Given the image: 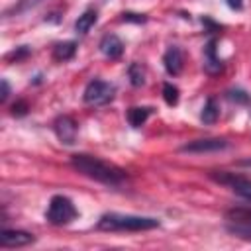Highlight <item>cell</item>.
<instances>
[{
  "instance_id": "52a82bcc",
  "label": "cell",
  "mask_w": 251,
  "mask_h": 251,
  "mask_svg": "<svg viewBox=\"0 0 251 251\" xmlns=\"http://www.w3.org/2000/svg\"><path fill=\"white\" fill-rule=\"evenodd\" d=\"M229 147V141L224 137H202V139H194L188 141L180 147L182 153H194V155H202V153H218Z\"/></svg>"
},
{
  "instance_id": "9a60e30c",
  "label": "cell",
  "mask_w": 251,
  "mask_h": 251,
  "mask_svg": "<svg viewBox=\"0 0 251 251\" xmlns=\"http://www.w3.org/2000/svg\"><path fill=\"white\" fill-rule=\"evenodd\" d=\"M151 114H153L151 106H131L127 110V122L131 127H141Z\"/></svg>"
},
{
  "instance_id": "e0dca14e",
  "label": "cell",
  "mask_w": 251,
  "mask_h": 251,
  "mask_svg": "<svg viewBox=\"0 0 251 251\" xmlns=\"http://www.w3.org/2000/svg\"><path fill=\"white\" fill-rule=\"evenodd\" d=\"M127 76L131 86H143L145 84V69L141 63H129L127 67Z\"/></svg>"
},
{
  "instance_id": "4fadbf2b",
  "label": "cell",
  "mask_w": 251,
  "mask_h": 251,
  "mask_svg": "<svg viewBox=\"0 0 251 251\" xmlns=\"http://www.w3.org/2000/svg\"><path fill=\"white\" fill-rule=\"evenodd\" d=\"M98 22V12L96 10H84L78 18H76V22H75V31L78 33V35H84V33H88L92 27H94V24Z\"/></svg>"
},
{
  "instance_id": "6da1fadb",
  "label": "cell",
  "mask_w": 251,
  "mask_h": 251,
  "mask_svg": "<svg viewBox=\"0 0 251 251\" xmlns=\"http://www.w3.org/2000/svg\"><path fill=\"white\" fill-rule=\"evenodd\" d=\"M71 167L76 173L84 175L86 178L96 180L104 186H112V188H118L127 180V173L124 169H120L112 163H106L100 157H94V155H88V153L71 155Z\"/></svg>"
},
{
  "instance_id": "8fae6325",
  "label": "cell",
  "mask_w": 251,
  "mask_h": 251,
  "mask_svg": "<svg viewBox=\"0 0 251 251\" xmlns=\"http://www.w3.org/2000/svg\"><path fill=\"white\" fill-rule=\"evenodd\" d=\"M163 65H165L167 75H171V76L180 75V71H182V51H180L178 45H171V47L165 51V55H163Z\"/></svg>"
},
{
  "instance_id": "7c38bea8",
  "label": "cell",
  "mask_w": 251,
  "mask_h": 251,
  "mask_svg": "<svg viewBox=\"0 0 251 251\" xmlns=\"http://www.w3.org/2000/svg\"><path fill=\"white\" fill-rule=\"evenodd\" d=\"M224 69V61L216 55V39H210L204 47V71L208 75H218Z\"/></svg>"
},
{
  "instance_id": "9c48e42d",
  "label": "cell",
  "mask_w": 251,
  "mask_h": 251,
  "mask_svg": "<svg viewBox=\"0 0 251 251\" xmlns=\"http://www.w3.org/2000/svg\"><path fill=\"white\" fill-rule=\"evenodd\" d=\"M35 241V235L24 229H8L4 227L0 231V245L2 247H24Z\"/></svg>"
},
{
  "instance_id": "5b68a950",
  "label": "cell",
  "mask_w": 251,
  "mask_h": 251,
  "mask_svg": "<svg viewBox=\"0 0 251 251\" xmlns=\"http://www.w3.org/2000/svg\"><path fill=\"white\" fill-rule=\"evenodd\" d=\"M114 96H116V84L102 80V78L90 80L82 92V100L88 106H104V104L112 102Z\"/></svg>"
},
{
  "instance_id": "7402d4cb",
  "label": "cell",
  "mask_w": 251,
  "mask_h": 251,
  "mask_svg": "<svg viewBox=\"0 0 251 251\" xmlns=\"http://www.w3.org/2000/svg\"><path fill=\"white\" fill-rule=\"evenodd\" d=\"M27 110H29V106H27V102L25 100H18L14 106H12V110H10V114L12 116H25L27 114Z\"/></svg>"
},
{
  "instance_id": "44dd1931",
  "label": "cell",
  "mask_w": 251,
  "mask_h": 251,
  "mask_svg": "<svg viewBox=\"0 0 251 251\" xmlns=\"http://www.w3.org/2000/svg\"><path fill=\"white\" fill-rule=\"evenodd\" d=\"M122 20H124V22H133V24H145V22H147V16H145V14L124 12V14H122Z\"/></svg>"
},
{
  "instance_id": "3957f363",
  "label": "cell",
  "mask_w": 251,
  "mask_h": 251,
  "mask_svg": "<svg viewBox=\"0 0 251 251\" xmlns=\"http://www.w3.org/2000/svg\"><path fill=\"white\" fill-rule=\"evenodd\" d=\"M78 218V210L69 196L55 194L45 210V222L51 226H69Z\"/></svg>"
},
{
  "instance_id": "277c9868",
  "label": "cell",
  "mask_w": 251,
  "mask_h": 251,
  "mask_svg": "<svg viewBox=\"0 0 251 251\" xmlns=\"http://www.w3.org/2000/svg\"><path fill=\"white\" fill-rule=\"evenodd\" d=\"M208 176H210L214 182L227 186L231 192H235V194L241 196L243 200L251 202V178H249V176L235 175V173H229V171H210Z\"/></svg>"
},
{
  "instance_id": "ba28073f",
  "label": "cell",
  "mask_w": 251,
  "mask_h": 251,
  "mask_svg": "<svg viewBox=\"0 0 251 251\" xmlns=\"http://www.w3.org/2000/svg\"><path fill=\"white\" fill-rule=\"evenodd\" d=\"M53 131L63 145H75L76 143L78 126L71 116H57L53 122Z\"/></svg>"
},
{
  "instance_id": "cb8c5ba5",
  "label": "cell",
  "mask_w": 251,
  "mask_h": 251,
  "mask_svg": "<svg viewBox=\"0 0 251 251\" xmlns=\"http://www.w3.org/2000/svg\"><path fill=\"white\" fill-rule=\"evenodd\" d=\"M10 96V84L6 78H2V92H0V102H6Z\"/></svg>"
},
{
  "instance_id": "ac0fdd59",
  "label": "cell",
  "mask_w": 251,
  "mask_h": 251,
  "mask_svg": "<svg viewBox=\"0 0 251 251\" xmlns=\"http://www.w3.org/2000/svg\"><path fill=\"white\" fill-rule=\"evenodd\" d=\"M43 0H18V4H14L10 10H6V18H10V16H20V14H24V12H27V10H31V8H35L37 4H41Z\"/></svg>"
},
{
  "instance_id": "ffe728a7",
  "label": "cell",
  "mask_w": 251,
  "mask_h": 251,
  "mask_svg": "<svg viewBox=\"0 0 251 251\" xmlns=\"http://www.w3.org/2000/svg\"><path fill=\"white\" fill-rule=\"evenodd\" d=\"M226 98H227L229 102H235V104H241V106H245V104L251 102L249 92L243 90V88H229V90L226 92Z\"/></svg>"
},
{
  "instance_id": "8992f818",
  "label": "cell",
  "mask_w": 251,
  "mask_h": 251,
  "mask_svg": "<svg viewBox=\"0 0 251 251\" xmlns=\"http://www.w3.org/2000/svg\"><path fill=\"white\" fill-rule=\"evenodd\" d=\"M227 231L251 241V208H231L226 212Z\"/></svg>"
},
{
  "instance_id": "2e32d148",
  "label": "cell",
  "mask_w": 251,
  "mask_h": 251,
  "mask_svg": "<svg viewBox=\"0 0 251 251\" xmlns=\"http://www.w3.org/2000/svg\"><path fill=\"white\" fill-rule=\"evenodd\" d=\"M76 53V41H61L53 47V59L59 61V63H65V61H71Z\"/></svg>"
},
{
  "instance_id": "7a4b0ae2",
  "label": "cell",
  "mask_w": 251,
  "mask_h": 251,
  "mask_svg": "<svg viewBox=\"0 0 251 251\" xmlns=\"http://www.w3.org/2000/svg\"><path fill=\"white\" fill-rule=\"evenodd\" d=\"M159 226H161L159 218L118 214V212L102 214L96 222V229H102V231H147V229H155Z\"/></svg>"
},
{
  "instance_id": "d4e9b609",
  "label": "cell",
  "mask_w": 251,
  "mask_h": 251,
  "mask_svg": "<svg viewBox=\"0 0 251 251\" xmlns=\"http://www.w3.org/2000/svg\"><path fill=\"white\" fill-rule=\"evenodd\" d=\"M226 4L231 8V10H243V0H226Z\"/></svg>"
},
{
  "instance_id": "5bb4252c",
  "label": "cell",
  "mask_w": 251,
  "mask_h": 251,
  "mask_svg": "<svg viewBox=\"0 0 251 251\" xmlns=\"http://www.w3.org/2000/svg\"><path fill=\"white\" fill-rule=\"evenodd\" d=\"M218 118H220V106H218L216 98H214V96H210V98L204 102V106H202L200 122H202L204 126H212V124H216V122H218Z\"/></svg>"
},
{
  "instance_id": "603a6c76",
  "label": "cell",
  "mask_w": 251,
  "mask_h": 251,
  "mask_svg": "<svg viewBox=\"0 0 251 251\" xmlns=\"http://www.w3.org/2000/svg\"><path fill=\"white\" fill-rule=\"evenodd\" d=\"M27 55H29V47H27V45H20L18 49H14V51L8 55V59L20 61V59H24V57H27Z\"/></svg>"
},
{
  "instance_id": "30bf717a",
  "label": "cell",
  "mask_w": 251,
  "mask_h": 251,
  "mask_svg": "<svg viewBox=\"0 0 251 251\" xmlns=\"http://www.w3.org/2000/svg\"><path fill=\"white\" fill-rule=\"evenodd\" d=\"M98 49H100V53H102L104 57H108V59H118V57H122V53H124V43H122V39H120L116 33H106V35L100 39Z\"/></svg>"
},
{
  "instance_id": "d6986e66",
  "label": "cell",
  "mask_w": 251,
  "mask_h": 251,
  "mask_svg": "<svg viewBox=\"0 0 251 251\" xmlns=\"http://www.w3.org/2000/svg\"><path fill=\"white\" fill-rule=\"evenodd\" d=\"M178 98H180L178 86H175L173 82H165V84H163V100H165L169 106H176V104H178Z\"/></svg>"
}]
</instances>
